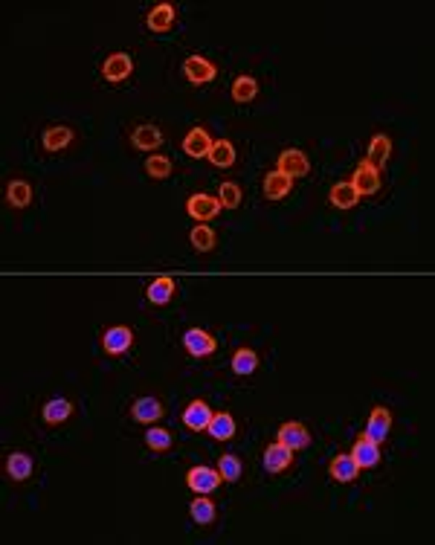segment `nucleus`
<instances>
[{"label":"nucleus","instance_id":"obj_1","mask_svg":"<svg viewBox=\"0 0 435 545\" xmlns=\"http://www.w3.org/2000/svg\"><path fill=\"white\" fill-rule=\"evenodd\" d=\"M351 186L357 189V195H375L380 189V171L366 160V163H360L354 177H351Z\"/></svg>","mask_w":435,"mask_h":545},{"label":"nucleus","instance_id":"obj_2","mask_svg":"<svg viewBox=\"0 0 435 545\" xmlns=\"http://www.w3.org/2000/svg\"><path fill=\"white\" fill-rule=\"evenodd\" d=\"M215 64L209 61V58H203V55H192V58H186V64H183V76L192 82V85H209L212 79H215Z\"/></svg>","mask_w":435,"mask_h":545},{"label":"nucleus","instance_id":"obj_3","mask_svg":"<svg viewBox=\"0 0 435 545\" xmlns=\"http://www.w3.org/2000/svg\"><path fill=\"white\" fill-rule=\"evenodd\" d=\"M276 171H281V174H287L290 180H294V177H305L311 171V163L299 149H287V151H281Z\"/></svg>","mask_w":435,"mask_h":545},{"label":"nucleus","instance_id":"obj_4","mask_svg":"<svg viewBox=\"0 0 435 545\" xmlns=\"http://www.w3.org/2000/svg\"><path fill=\"white\" fill-rule=\"evenodd\" d=\"M186 485L195 493H212L218 485H221V473H215L212 467H192L186 473Z\"/></svg>","mask_w":435,"mask_h":545},{"label":"nucleus","instance_id":"obj_5","mask_svg":"<svg viewBox=\"0 0 435 545\" xmlns=\"http://www.w3.org/2000/svg\"><path fill=\"white\" fill-rule=\"evenodd\" d=\"M221 209H224L221 200L212 198V195H195V198H189V203H186V212H189L192 217H198V221H212V217L221 212Z\"/></svg>","mask_w":435,"mask_h":545},{"label":"nucleus","instance_id":"obj_6","mask_svg":"<svg viewBox=\"0 0 435 545\" xmlns=\"http://www.w3.org/2000/svg\"><path fill=\"white\" fill-rule=\"evenodd\" d=\"M102 72H104L107 82H125L131 72H134V61H131V55H125V53H114L111 58L104 61Z\"/></svg>","mask_w":435,"mask_h":545},{"label":"nucleus","instance_id":"obj_7","mask_svg":"<svg viewBox=\"0 0 435 545\" xmlns=\"http://www.w3.org/2000/svg\"><path fill=\"white\" fill-rule=\"evenodd\" d=\"M290 461H294V450H290L287 444L276 441L264 450V467L270 470V473H281V470L290 467Z\"/></svg>","mask_w":435,"mask_h":545},{"label":"nucleus","instance_id":"obj_8","mask_svg":"<svg viewBox=\"0 0 435 545\" xmlns=\"http://www.w3.org/2000/svg\"><path fill=\"white\" fill-rule=\"evenodd\" d=\"M279 441L287 444L290 450H302V447L311 444V435H308V429H305L302 423L290 421V423H281V426H279Z\"/></svg>","mask_w":435,"mask_h":545},{"label":"nucleus","instance_id":"obj_9","mask_svg":"<svg viewBox=\"0 0 435 545\" xmlns=\"http://www.w3.org/2000/svg\"><path fill=\"white\" fill-rule=\"evenodd\" d=\"M389 426H392V415H389V409L377 406V409L372 412L369 423H366V435H362V438H369V441L380 444V441L386 438V435H389Z\"/></svg>","mask_w":435,"mask_h":545},{"label":"nucleus","instance_id":"obj_10","mask_svg":"<svg viewBox=\"0 0 435 545\" xmlns=\"http://www.w3.org/2000/svg\"><path fill=\"white\" fill-rule=\"evenodd\" d=\"M131 342H134V334H131V328H125V325H117V328H111V331L104 334V340H102V345H104L107 354H125V351L131 348Z\"/></svg>","mask_w":435,"mask_h":545},{"label":"nucleus","instance_id":"obj_11","mask_svg":"<svg viewBox=\"0 0 435 545\" xmlns=\"http://www.w3.org/2000/svg\"><path fill=\"white\" fill-rule=\"evenodd\" d=\"M183 345H186L189 354H195V357H206V354L215 351V337H209V334L200 331V328H192V331L183 334Z\"/></svg>","mask_w":435,"mask_h":545},{"label":"nucleus","instance_id":"obj_12","mask_svg":"<svg viewBox=\"0 0 435 545\" xmlns=\"http://www.w3.org/2000/svg\"><path fill=\"white\" fill-rule=\"evenodd\" d=\"M209 149H212V139L206 134V128H192L183 139V151L189 157H209Z\"/></svg>","mask_w":435,"mask_h":545},{"label":"nucleus","instance_id":"obj_13","mask_svg":"<svg viewBox=\"0 0 435 545\" xmlns=\"http://www.w3.org/2000/svg\"><path fill=\"white\" fill-rule=\"evenodd\" d=\"M131 412H134V421H139V423H154L163 418V404L157 397H139Z\"/></svg>","mask_w":435,"mask_h":545},{"label":"nucleus","instance_id":"obj_14","mask_svg":"<svg viewBox=\"0 0 435 545\" xmlns=\"http://www.w3.org/2000/svg\"><path fill=\"white\" fill-rule=\"evenodd\" d=\"M290 189H294V180H290L287 174H281V171H270V174L264 177V195H267L270 200L287 198Z\"/></svg>","mask_w":435,"mask_h":545},{"label":"nucleus","instance_id":"obj_15","mask_svg":"<svg viewBox=\"0 0 435 545\" xmlns=\"http://www.w3.org/2000/svg\"><path fill=\"white\" fill-rule=\"evenodd\" d=\"M351 458L360 464V470H362V467H375V464L380 461V447H377L375 441H369V438H360V441L351 447Z\"/></svg>","mask_w":435,"mask_h":545},{"label":"nucleus","instance_id":"obj_16","mask_svg":"<svg viewBox=\"0 0 435 545\" xmlns=\"http://www.w3.org/2000/svg\"><path fill=\"white\" fill-rule=\"evenodd\" d=\"M209 435L215 441H230L232 435H235V421H232V415H227V412H218V415H212V421H209Z\"/></svg>","mask_w":435,"mask_h":545},{"label":"nucleus","instance_id":"obj_17","mask_svg":"<svg viewBox=\"0 0 435 545\" xmlns=\"http://www.w3.org/2000/svg\"><path fill=\"white\" fill-rule=\"evenodd\" d=\"M131 139H134V145H136L139 151H151V149H157V145L163 142V134H160L157 125H139V128L131 134Z\"/></svg>","mask_w":435,"mask_h":545},{"label":"nucleus","instance_id":"obj_18","mask_svg":"<svg viewBox=\"0 0 435 545\" xmlns=\"http://www.w3.org/2000/svg\"><path fill=\"white\" fill-rule=\"evenodd\" d=\"M360 473V464L351 455H337L331 461V479L334 482H354Z\"/></svg>","mask_w":435,"mask_h":545},{"label":"nucleus","instance_id":"obj_19","mask_svg":"<svg viewBox=\"0 0 435 545\" xmlns=\"http://www.w3.org/2000/svg\"><path fill=\"white\" fill-rule=\"evenodd\" d=\"M209 421H212V412H209V406H206L203 401L189 404L186 412H183V423H186L189 429H206Z\"/></svg>","mask_w":435,"mask_h":545},{"label":"nucleus","instance_id":"obj_20","mask_svg":"<svg viewBox=\"0 0 435 545\" xmlns=\"http://www.w3.org/2000/svg\"><path fill=\"white\" fill-rule=\"evenodd\" d=\"M209 160H212V166H218V168H230V166L235 163V149H232V142H230V139H218V142H212Z\"/></svg>","mask_w":435,"mask_h":545},{"label":"nucleus","instance_id":"obj_21","mask_svg":"<svg viewBox=\"0 0 435 545\" xmlns=\"http://www.w3.org/2000/svg\"><path fill=\"white\" fill-rule=\"evenodd\" d=\"M149 29L151 32H166V29H171V23H174V6L171 4H160V6H154L151 12H149Z\"/></svg>","mask_w":435,"mask_h":545},{"label":"nucleus","instance_id":"obj_22","mask_svg":"<svg viewBox=\"0 0 435 545\" xmlns=\"http://www.w3.org/2000/svg\"><path fill=\"white\" fill-rule=\"evenodd\" d=\"M6 473L15 479V482H23L32 476V458L26 453H12L6 458Z\"/></svg>","mask_w":435,"mask_h":545},{"label":"nucleus","instance_id":"obj_23","mask_svg":"<svg viewBox=\"0 0 435 545\" xmlns=\"http://www.w3.org/2000/svg\"><path fill=\"white\" fill-rule=\"evenodd\" d=\"M72 142V131L67 125H55V128H47L44 131V149L47 151H61L64 145Z\"/></svg>","mask_w":435,"mask_h":545},{"label":"nucleus","instance_id":"obj_24","mask_svg":"<svg viewBox=\"0 0 435 545\" xmlns=\"http://www.w3.org/2000/svg\"><path fill=\"white\" fill-rule=\"evenodd\" d=\"M171 296H174V281L168 276H160V279L151 281V287H149V302L151 305H166Z\"/></svg>","mask_w":435,"mask_h":545},{"label":"nucleus","instance_id":"obj_25","mask_svg":"<svg viewBox=\"0 0 435 545\" xmlns=\"http://www.w3.org/2000/svg\"><path fill=\"white\" fill-rule=\"evenodd\" d=\"M72 412V404L64 401V397H55V401H47L44 404V421L47 423H64Z\"/></svg>","mask_w":435,"mask_h":545},{"label":"nucleus","instance_id":"obj_26","mask_svg":"<svg viewBox=\"0 0 435 545\" xmlns=\"http://www.w3.org/2000/svg\"><path fill=\"white\" fill-rule=\"evenodd\" d=\"M389 151H392V139H389L386 134H377V136L372 139V145H369V163H372L375 168H377V166H386Z\"/></svg>","mask_w":435,"mask_h":545},{"label":"nucleus","instance_id":"obj_27","mask_svg":"<svg viewBox=\"0 0 435 545\" xmlns=\"http://www.w3.org/2000/svg\"><path fill=\"white\" fill-rule=\"evenodd\" d=\"M6 200H9V206L23 209V206L32 200V186L23 183V180H12L9 189H6Z\"/></svg>","mask_w":435,"mask_h":545},{"label":"nucleus","instance_id":"obj_28","mask_svg":"<svg viewBox=\"0 0 435 545\" xmlns=\"http://www.w3.org/2000/svg\"><path fill=\"white\" fill-rule=\"evenodd\" d=\"M357 200H360V195H357V189L351 183H337L331 189V203L337 209H351V206H357Z\"/></svg>","mask_w":435,"mask_h":545},{"label":"nucleus","instance_id":"obj_29","mask_svg":"<svg viewBox=\"0 0 435 545\" xmlns=\"http://www.w3.org/2000/svg\"><path fill=\"white\" fill-rule=\"evenodd\" d=\"M256 366H259V357L252 354L249 348H241V351H235V357H232V372L235 374H252L256 372Z\"/></svg>","mask_w":435,"mask_h":545},{"label":"nucleus","instance_id":"obj_30","mask_svg":"<svg viewBox=\"0 0 435 545\" xmlns=\"http://www.w3.org/2000/svg\"><path fill=\"white\" fill-rule=\"evenodd\" d=\"M256 93H259L256 79L241 76V79L232 82V99H235V102H249V99H256Z\"/></svg>","mask_w":435,"mask_h":545},{"label":"nucleus","instance_id":"obj_31","mask_svg":"<svg viewBox=\"0 0 435 545\" xmlns=\"http://www.w3.org/2000/svg\"><path fill=\"white\" fill-rule=\"evenodd\" d=\"M189 514H192V519H195L198 525H209V522L215 519V504H212L209 499H195V502L189 504Z\"/></svg>","mask_w":435,"mask_h":545},{"label":"nucleus","instance_id":"obj_32","mask_svg":"<svg viewBox=\"0 0 435 545\" xmlns=\"http://www.w3.org/2000/svg\"><path fill=\"white\" fill-rule=\"evenodd\" d=\"M218 473H221L224 482H238L241 479V458L221 455V461H218Z\"/></svg>","mask_w":435,"mask_h":545},{"label":"nucleus","instance_id":"obj_33","mask_svg":"<svg viewBox=\"0 0 435 545\" xmlns=\"http://www.w3.org/2000/svg\"><path fill=\"white\" fill-rule=\"evenodd\" d=\"M189 241H192V247H195L198 252H206V249L215 247V232H212L209 227H195L192 235H189Z\"/></svg>","mask_w":435,"mask_h":545},{"label":"nucleus","instance_id":"obj_34","mask_svg":"<svg viewBox=\"0 0 435 545\" xmlns=\"http://www.w3.org/2000/svg\"><path fill=\"white\" fill-rule=\"evenodd\" d=\"M145 171H149V177H154V180H166L171 174V157H149Z\"/></svg>","mask_w":435,"mask_h":545},{"label":"nucleus","instance_id":"obj_35","mask_svg":"<svg viewBox=\"0 0 435 545\" xmlns=\"http://www.w3.org/2000/svg\"><path fill=\"white\" fill-rule=\"evenodd\" d=\"M171 441H174V435L168 429H149V435H145V444L151 450H168Z\"/></svg>","mask_w":435,"mask_h":545},{"label":"nucleus","instance_id":"obj_36","mask_svg":"<svg viewBox=\"0 0 435 545\" xmlns=\"http://www.w3.org/2000/svg\"><path fill=\"white\" fill-rule=\"evenodd\" d=\"M218 200H221L224 209H238L241 206V189L235 183H224L221 186V198H218Z\"/></svg>","mask_w":435,"mask_h":545}]
</instances>
